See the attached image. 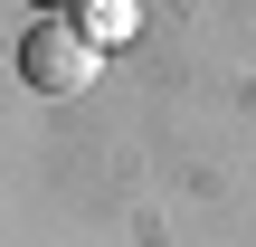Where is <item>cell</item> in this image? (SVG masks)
I'll list each match as a JSON object with an SVG mask.
<instances>
[{
    "label": "cell",
    "mask_w": 256,
    "mask_h": 247,
    "mask_svg": "<svg viewBox=\"0 0 256 247\" xmlns=\"http://www.w3.org/2000/svg\"><path fill=\"white\" fill-rule=\"evenodd\" d=\"M19 76H28L38 95H76V86H95V38L66 29V19H38V29L19 38Z\"/></svg>",
    "instance_id": "1"
},
{
    "label": "cell",
    "mask_w": 256,
    "mask_h": 247,
    "mask_svg": "<svg viewBox=\"0 0 256 247\" xmlns=\"http://www.w3.org/2000/svg\"><path fill=\"white\" fill-rule=\"evenodd\" d=\"M38 10H48V19H57V10H76V0H38Z\"/></svg>",
    "instance_id": "2"
}]
</instances>
